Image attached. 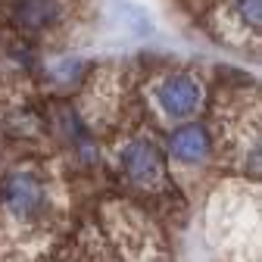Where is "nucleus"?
<instances>
[{
    "label": "nucleus",
    "instance_id": "f257e3e1",
    "mask_svg": "<svg viewBox=\"0 0 262 262\" xmlns=\"http://www.w3.org/2000/svg\"><path fill=\"white\" fill-rule=\"evenodd\" d=\"M0 209L16 241L31 247L44 241L59 222V196L53 181L41 169L19 166L0 181Z\"/></svg>",
    "mask_w": 262,
    "mask_h": 262
},
{
    "label": "nucleus",
    "instance_id": "f03ea898",
    "mask_svg": "<svg viewBox=\"0 0 262 262\" xmlns=\"http://www.w3.org/2000/svg\"><path fill=\"white\" fill-rule=\"evenodd\" d=\"M119 172L138 190H159L169 181V159L153 138L138 135L119 150Z\"/></svg>",
    "mask_w": 262,
    "mask_h": 262
},
{
    "label": "nucleus",
    "instance_id": "7ed1b4c3",
    "mask_svg": "<svg viewBox=\"0 0 262 262\" xmlns=\"http://www.w3.org/2000/svg\"><path fill=\"white\" fill-rule=\"evenodd\" d=\"M150 100L169 122H187L203 110L206 88L193 72H166L150 88Z\"/></svg>",
    "mask_w": 262,
    "mask_h": 262
},
{
    "label": "nucleus",
    "instance_id": "20e7f679",
    "mask_svg": "<svg viewBox=\"0 0 262 262\" xmlns=\"http://www.w3.org/2000/svg\"><path fill=\"white\" fill-rule=\"evenodd\" d=\"M215 153V135L200 119L178 122L166 138V159L178 169H203Z\"/></svg>",
    "mask_w": 262,
    "mask_h": 262
},
{
    "label": "nucleus",
    "instance_id": "39448f33",
    "mask_svg": "<svg viewBox=\"0 0 262 262\" xmlns=\"http://www.w3.org/2000/svg\"><path fill=\"white\" fill-rule=\"evenodd\" d=\"M56 131H59L66 150H69V156L78 162V166L91 169V166L100 162V147H97L94 131L75 110H59L56 113Z\"/></svg>",
    "mask_w": 262,
    "mask_h": 262
},
{
    "label": "nucleus",
    "instance_id": "423d86ee",
    "mask_svg": "<svg viewBox=\"0 0 262 262\" xmlns=\"http://www.w3.org/2000/svg\"><path fill=\"white\" fill-rule=\"evenodd\" d=\"M10 19L19 31L41 35L62 19V0H13Z\"/></svg>",
    "mask_w": 262,
    "mask_h": 262
},
{
    "label": "nucleus",
    "instance_id": "0eeeda50",
    "mask_svg": "<svg viewBox=\"0 0 262 262\" xmlns=\"http://www.w3.org/2000/svg\"><path fill=\"white\" fill-rule=\"evenodd\" d=\"M228 10H231V16L237 19V25L244 31L259 35V28H262V0H231Z\"/></svg>",
    "mask_w": 262,
    "mask_h": 262
},
{
    "label": "nucleus",
    "instance_id": "6e6552de",
    "mask_svg": "<svg viewBox=\"0 0 262 262\" xmlns=\"http://www.w3.org/2000/svg\"><path fill=\"white\" fill-rule=\"evenodd\" d=\"M122 10H125V16L119 13V22L128 28V35H131V38H147L150 31H153V22H150V16H147L141 7L128 4V0H122Z\"/></svg>",
    "mask_w": 262,
    "mask_h": 262
},
{
    "label": "nucleus",
    "instance_id": "1a4fd4ad",
    "mask_svg": "<svg viewBox=\"0 0 262 262\" xmlns=\"http://www.w3.org/2000/svg\"><path fill=\"white\" fill-rule=\"evenodd\" d=\"M81 59H59L56 66H53V75H56V81H62V84H75L78 78H81Z\"/></svg>",
    "mask_w": 262,
    "mask_h": 262
}]
</instances>
